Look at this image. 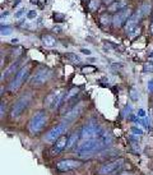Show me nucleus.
<instances>
[{
    "instance_id": "1",
    "label": "nucleus",
    "mask_w": 153,
    "mask_h": 175,
    "mask_svg": "<svg viewBox=\"0 0 153 175\" xmlns=\"http://www.w3.org/2000/svg\"><path fill=\"white\" fill-rule=\"evenodd\" d=\"M108 142H111V137L106 133H102L98 138L84 140L82 143H79L75 148V154L82 158H87V157L94 155L96 152L104 150L108 144Z\"/></svg>"
},
{
    "instance_id": "2",
    "label": "nucleus",
    "mask_w": 153,
    "mask_h": 175,
    "mask_svg": "<svg viewBox=\"0 0 153 175\" xmlns=\"http://www.w3.org/2000/svg\"><path fill=\"white\" fill-rule=\"evenodd\" d=\"M46 121H47V116L45 113L43 111L36 113L32 116V119L30 120V123H28V130H30V133H32V134L40 133L43 129V127H45Z\"/></svg>"
},
{
    "instance_id": "3",
    "label": "nucleus",
    "mask_w": 153,
    "mask_h": 175,
    "mask_svg": "<svg viewBox=\"0 0 153 175\" xmlns=\"http://www.w3.org/2000/svg\"><path fill=\"white\" fill-rule=\"evenodd\" d=\"M31 102V95L30 93H27V95H23V96H20L16 102L13 104L12 106V110H10V116L13 119H16L18 118V116L22 115V113H23L27 106L30 105Z\"/></svg>"
},
{
    "instance_id": "4",
    "label": "nucleus",
    "mask_w": 153,
    "mask_h": 175,
    "mask_svg": "<svg viewBox=\"0 0 153 175\" xmlns=\"http://www.w3.org/2000/svg\"><path fill=\"white\" fill-rule=\"evenodd\" d=\"M64 96H65V92L61 88L60 90H56V91H53L45 99V106L49 107V109H51V110H55L56 107H59L63 104Z\"/></svg>"
},
{
    "instance_id": "5",
    "label": "nucleus",
    "mask_w": 153,
    "mask_h": 175,
    "mask_svg": "<svg viewBox=\"0 0 153 175\" xmlns=\"http://www.w3.org/2000/svg\"><path fill=\"white\" fill-rule=\"evenodd\" d=\"M124 165V160L122 158H119V160H114V161H108L106 164H104L100 170H98V174L100 175H114L116 171H119Z\"/></svg>"
},
{
    "instance_id": "6",
    "label": "nucleus",
    "mask_w": 153,
    "mask_h": 175,
    "mask_svg": "<svg viewBox=\"0 0 153 175\" xmlns=\"http://www.w3.org/2000/svg\"><path fill=\"white\" fill-rule=\"evenodd\" d=\"M28 73H30V69H28L27 67H23L20 70H18V73L16 74V77H14V79L12 81V83L9 84V91L16 92V91L19 88V87L23 84V82H26Z\"/></svg>"
},
{
    "instance_id": "7",
    "label": "nucleus",
    "mask_w": 153,
    "mask_h": 175,
    "mask_svg": "<svg viewBox=\"0 0 153 175\" xmlns=\"http://www.w3.org/2000/svg\"><path fill=\"white\" fill-rule=\"evenodd\" d=\"M65 130H67V124L65 123H61V124H57V125H55L53 129H50L49 132L46 133L45 136V142L47 143H51V142H55L57 138H60L64 133H65Z\"/></svg>"
},
{
    "instance_id": "8",
    "label": "nucleus",
    "mask_w": 153,
    "mask_h": 175,
    "mask_svg": "<svg viewBox=\"0 0 153 175\" xmlns=\"http://www.w3.org/2000/svg\"><path fill=\"white\" fill-rule=\"evenodd\" d=\"M101 134L102 133H100V128L96 123L86 124L81 132V137L83 140H92V138H97V136H101Z\"/></svg>"
},
{
    "instance_id": "9",
    "label": "nucleus",
    "mask_w": 153,
    "mask_h": 175,
    "mask_svg": "<svg viewBox=\"0 0 153 175\" xmlns=\"http://www.w3.org/2000/svg\"><path fill=\"white\" fill-rule=\"evenodd\" d=\"M51 77V70L46 69V68H42L40 69L37 73H35L33 77L31 78V84L32 86H41L43 83H46Z\"/></svg>"
},
{
    "instance_id": "10",
    "label": "nucleus",
    "mask_w": 153,
    "mask_h": 175,
    "mask_svg": "<svg viewBox=\"0 0 153 175\" xmlns=\"http://www.w3.org/2000/svg\"><path fill=\"white\" fill-rule=\"evenodd\" d=\"M130 16H132V10H130L129 8H124V9L119 10V12L114 16V18H112V23H114V26H115L116 28L121 27L122 24L126 23V20L129 19Z\"/></svg>"
},
{
    "instance_id": "11",
    "label": "nucleus",
    "mask_w": 153,
    "mask_h": 175,
    "mask_svg": "<svg viewBox=\"0 0 153 175\" xmlns=\"http://www.w3.org/2000/svg\"><path fill=\"white\" fill-rule=\"evenodd\" d=\"M79 166H81V161H78V160H71V158L61 160V161L56 162V169L59 171H63V173L78 169Z\"/></svg>"
},
{
    "instance_id": "12",
    "label": "nucleus",
    "mask_w": 153,
    "mask_h": 175,
    "mask_svg": "<svg viewBox=\"0 0 153 175\" xmlns=\"http://www.w3.org/2000/svg\"><path fill=\"white\" fill-rule=\"evenodd\" d=\"M68 138L67 136H61L60 138H57V140L55 141L56 143H54V146L51 147L50 150V154L51 156H56V155H60L61 151H64V148H67V144H68Z\"/></svg>"
},
{
    "instance_id": "13",
    "label": "nucleus",
    "mask_w": 153,
    "mask_h": 175,
    "mask_svg": "<svg viewBox=\"0 0 153 175\" xmlns=\"http://www.w3.org/2000/svg\"><path fill=\"white\" fill-rule=\"evenodd\" d=\"M143 16L140 14V12L138 10L137 13L132 14V16L129 17V19L126 20V23L124 24V30H125L126 33H132L134 30H135V27L138 26V23H139V19L142 18Z\"/></svg>"
},
{
    "instance_id": "14",
    "label": "nucleus",
    "mask_w": 153,
    "mask_h": 175,
    "mask_svg": "<svg viewBox=\"0 0 153 175\" xmlns=\"http://www.w3.org/2000/svg\"><path fill=\"white\" fill-rule=\"evenodd\" d=\"M83 107H84V104H83V102H79L77 106H74L69 113H67V115H65V119H64V123H65V124H67V123L70 124L71 121H74V120L78 118V116L82 114Z\"/></svg>"
},
{
    "instance_id": "15",
    "label": "nucleus",
    "mask_w": 153,
    "mask_h": 175,
    "mask_svg": "<svg viewBox=\"0 0 153 175\" xmlns=\"http://www.w3.org/2000/svg\"><path fill=\"white\" fill-rule=\"evenodd\" d=\"M128 5V0H119V2H115L112 5L108 6V10L110 12H116V10H121Z\"/></svg>"
},
{
    "instance_id": "16",
    "label": "nucleus",
    "mask_w": 153,
    "mask_h": 175,
    "mask_svg": "<svg viewBox=\"0 0 153 175\" xmlns=\"http://www.w3.org/2000/svg\"><path fill=\"white\" fill-rule=\"evenodd\" d=\"M41 40H42V43L46 47H54L56 45V40L53 37V36H50V35H43Z\"/></svg>"
},
{
    "instance_id": "17",
    "label": "nucleus",
    "mask_w": 153,
    "mask_h": 175,
    "mask_svg": "<svg viewBox=\"0 0 153 175\" xmlns=\"http://www.w3.org/2000/svg\"><path fill=\"white\" fill-rule=\"evenodd\" d=\"M78 93H79V88H78V87H74V88H71V90H70L69 92H67V95L64 96L63 104H65V102H68V101H70L73 97H75Z\"/></svg>"
},
{
    "instance_id": "18",
    "label": "nucleus",
    "mask_w": 153,
    "mask_h": 175,
    "mask_svg": "<svg viewBox=\"0 0 153 175\" xmlns=\"http://www.w3.org/2000/svg\"><path fill=\"white\" fill-rule=\"evenodd\" d=\"M78 138H79V134L78 132H74L69 138H68V144H67V148H71L74 144H77V141H78Z\"/></svg>"
},
{
    "instance_id": "19",
    "label": "nucleus",
    "mask_w": 153,
    "mask_h": 175,
    "mask_svg": "<svg viewBox=\"0 0 153 175\" xmlns=\"http://www.w3.org/2000/svg\"><path fill=\"white\" fill-rule=\"evenodd\" d=\"M151 8H152V4L149 3V2H145L140 8H139V12H140V14L144 17V16H147V14L151 12Z\"/></svg>"
},
{
    "instance_id": "20",
    "label": "nucleus",
    "mask_w": 153,
    "mask_h": 175,
    "mask_svg": "<svg viewBox=\"0 0 153 175\" xmlns=\"http://www.w3.org/2000/svg\"><path fill=\"white\" fill-rule=\"evenodd\" d=\"M101 5V0H91V2L88 3V8L91 12H96Z\"/></svg>"
},
{
    "instance_id": "21",
    "label": "nucleus",
    "mask_w": 153,
    "mask_h": 175,
    "mask_svg": "<svg viewBox=\"0 0 153 175\" xmlns=\"http://www.w3.org/2000/svg\"><path fill=\"white\" fill-rule=\"evenodd\" d=\"M17 65H18V63H13V64L10 65V67H9L8 69H5V73H4V74L2 76V79H4V77H8L9 74H12V73L17 69Z\"/></svg>"
},
{
    "instance_id": "22",
    "label": "nucleus",
    "mask_w": 153,
    "mask_h": 175,
    "mask_svg": "<svg viewBox=\"0 0 153 175\" xmlns=\"http://www.w3.org/2000/svg\"><path fill=\"white\" fill-rule=\"evenodd\" d=\"M67 58H68V59H70L73 63H79V61H81V59H79V56L77 55V54H73V53H68L67 54Z\"/></svg>"
},
{
    "instance_id": "23",
    "label": "nucleus",
    "mask_w": 153,
    "mask_h": 175,
    "mask_svg": "<svg viewBox=\"0 0 153 175\" xmlns=\"http://www.w3.org/2000/svg\"><path fill=\"white\" fill-rule=\"evenodd\" d=\"M12 32H13V31H12L10 27H4V26L2 27V35H3V36H9Z\"/></svg>"
},
{
    "instance_id": "24",
    "label": "nucleus",
    "mask_w": 153,
    "mask_h": 175,
    "mask_svg": "<svg viewBox=\"0 0 153 175\" xmlns=\"http://www.w3.org/2000/svg\"><path fill=\"white\" fill-rule=\"evenodd\" d=\"M111 18L110 17H108V16H106V14H105V16H102L101 17V22H102V23H104V24H110L111 23Z\"/></svg>"
},
{
    "instance_id": "25",
    "label": "nucleus",
    "mask_w": 153,
    "mask_h": 175,
    "mask_svg": "<svg viewBox=\"0 0 153 175\" xmlns=\"http://www.w3.org/2000/svg\"><path fill=\"white\" fill-rule=\"evenodd\" d=\"M82 72H83V73H92V72H96V68L88 65V67H84V68L82 69Z\"/></svg>"
},
{
    "instance_id": "26",
    "label": "nucleus",
    "mask_w": 153,
    "mask_h": 175,
    "mask_svg": "<svg viewBox=\"0 0 153 175\" xmlns=\"http://www.w3.org/2000/svg\"><path fill=\"white\" fill-rule=\"evenodd\" d=\"M26 14V10H23V9H20V10H18L16 14H14V18L16 19H19V18H22Z\"/></svg>"
},
{
    "instance_id": "27",
    "label": "nucleus",
    "mask_w": 153,
    "mask_h": 175,
    "mask_svg": "<svg viewBox=\"0 0 153 175\" xmlns=\"http://www.w3.org/2000/svg\"><path fill=\"white\" fill-rule=\"evenodd\" d=\"M36 17H37V12H36V10H31V12L27 13V18L28 19H33Z\"/></svg>"
},
{
    "instance_id": "28",
    "label": "nucleus",
    "mask_w": 153,
    "mask_h": 175,
    "mask_svg": "<svg viewBox=\"0 0 153 175\" xmlns=\"http://www.w3.org/2000/svg\"><path fill=\"white\" fill-rule=\"evenodd\" d=\"M130 96H132L133 100H138V97H139V95H138L137 90L135 88H132V91H130Z\"/></svg>"
},
{
    "instance_id": "29",
    "label": "nucleus",
    "mask_w": 153,
    "mask_h": 175,
    "mask_svg": "<svg viewBox=\"0 0 153 175\" xmlns=\"http://www.w3.org/2000/svg\"><path fill=\"white\" fill-rule=\"evenodd\" d=\"M144 69L148 70V72H153V63L148 61L147 64H144Z\"/></svg>"
},
{
    "instance_id": "30",
    "label": "nucleus",
    "mask_w": 153,
    "mask_h": 175,
    "mask_svg": "<svg viewBox=\"0 0 153 175\" xmlns=\"http://www.w3.org/2000/svg\"><path fill=\"white\" fill-rule=\"evenodd\" d=\"M132 132H134V134L138 136V134H142L143 130H142L140 128H138V127H133V128H132Z\"/></svg>"
},
{
    "instance_id": "31",
    "label": "nucleus",
    "mask_w": 153,
    "mask_h": 175,
    "mask_svg": "<svg viewBox=\"0 0 153 175\" xmlns=\"http://www.w3.org/2000/svg\"><path fill=\"white\" fill-rule=\"evenodd\" d=\"M81 51H82V54H84V55H91V54H92L88 49H82Z\"/></svg>"
},
{
    "instance_id": "32",
    "label": "nucleus",
    "mask_w": 153,
    "mask_h": 175,
    "mask_svg": "<svg viewBox=\"0 0 153 175\" xmlns=\"http://www.w3.org/2000/svg\"><path fill=\"white\" fill-rule=\"evenodd\" d=\"M138 115H139L140 118H144V116H145V113H144V110H143V109H140V110L138 111Z\"/></svg>"
},
{
    "instance_id": "33",
    "label": "nucleus",
    "mask_w": 153,
    "mask_h": 175,
    "mask_svg": "<svg viewBox=\"0 0 153 175\" xmlns=\"http://www.w3.org/2000/svg\"><path fill=\"white\" fill-rule=\"evenodd\" d=\"M0 109H2V114H0V115H2V118H3V116H4V102H2V106H0Z\"/></svg>"
},
{
    "instance_id": "34",
    "label": "nucleus",
    "mask_w": 153,
    "mask_h": 175,
    "mask_svg": "<svg viewBox=\"0 0 153 175\" xmlns=\"http://www.w3.org/2000/svg\"><path fill=\"white\" fill-rule=\"evenodd\" d=\"M118 175H133V173H128V171H124V173H120Z\"/></svg>"
},
{
    "instance_id": "35",
    "label": "nucleus",
    "mask_w": 153,
    "mask_h": 175,
    "mask_svg": "<svg viewBox=\"0 0 153 175\" xmlns=\"http://www.w3.org/2000/svg\"><path fill=\"white\" fill-rule=\"evenodd\" d=\"M148 88H149V91H153V81H151V82H149Z\"/></svg>"
},
{
    "instance_id": "36",
    "label": "nucleus",
    "mask_w": 153,
    "mask_h": 175,
    "mask_svg": "<svg viewBox=\"0 0 153 175\" xmlns=\"http://www.w3.org/2000/svg\"><path fill=\"white\" fill-rule=\"evenodd\" d=\"M17 42H18L17 39H13V40H12V43H17Z\"/></svg>"
},
{
    "instance_id": "37",
    "label": "nucleus",
    "mask_w": 153,
    "mask_h": 175,
    "mask_svg": "<svg viewBox=\"0 0 153 175\" xmlns=\"http://www.w3.org/2000/svg\"><path fill=\"white\" fill-rule=\"evenodd\" d=\"M151 32L153 33V19H152V24H151Z\"/></svg>"
},
{
    "instance_id": "38",
    "label": "nucleus",
    "mask_w": 153,
    "mask_h": 175,
    "mask_svg": "<svg viewBox=\"0 0 153 175\" xmlns=\"http://www.w3.org/2000/svg\"><path fill=\"white\" fill-rule=\"evenodd\" d=\"M19 3H20V0H17V2H16V3H14V5H18Z\"/></svg>"
},
{
    "instance_id": "39",
    "label": "nucleus",
    "mask_w": 153,
    "mask_h": 175,
    "mask_svg": "<svg viewBox=\"0 0 153 175\" xmlns=\"http://www.w3.org/2000/svg\"><path fill=\"white\" fill-rule=\"evenodd\" d=\"M105 2H106V3H108V4H110V3H112V0H105Z\"/></svg>"
},
{
    "instance_id": "40",
    "label": "nucleus",
    "mask_w": 153,
    "mask_h": 175,
    "mask_svg": "<svg viewBox=\"0 0 153 175\" xmlns=\"http://www.w3.org/2000/svg\"><path fill=\"white\" fill-rule=\"evenodd\" d=\"M151 56H152V58H153V54H151Z\"/></svg>"
}]
</instances>
